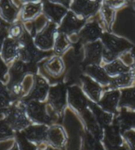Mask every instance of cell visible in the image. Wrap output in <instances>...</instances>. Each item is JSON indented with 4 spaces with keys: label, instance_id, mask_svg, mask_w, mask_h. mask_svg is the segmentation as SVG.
Wrapping results in <instances>:
<instances>
[{
    "label": "cell",
    "instance_id": "cell-1",
    "mask_svg": "<svg viewBox=\"0 0 135 150\" xmlns=\"http://www.w3.org/2000/svg\"><path fill=\"white\" fill-rule=\"evenodd\" d=\"M28 67L25 62L17 60L13 64L9 70L10 80L8 89L11 95H18L20 93V83L28 71Z\"/></svg>",
    "mask_w": 135,
    "mask_h": 150
},
{
    "label": "cell",
    "instance_id": "cell-2",
    "mask_svg": "<svg viewBox=\"0 0 135 150\" xmlns=\"http://www.w3.org/2000/svg\"><path fill=\"white\" fill-rule=\"evenodd\" d=\"M4 119L13 130L19 131L29 125L24 109L15 105H11L4 113Z\"/></svg>",
    "mask_w": 135,
    "mask_h": 150
},
{
    "label": "cell",
    "instance_id": "cell-3",
    "mask_svg": "<svg viewBox=\"0 0 135 150\" xmlns=\"http://www.w3.org/2000/svg\"><path fill=\"white\" fill-rule=\"evenodd\" d=\"M25 105L26 111L33 120L44 124L51 122L52 118L50 115H48L44 104L39 103L37 100H27Z\"/></svg>",
    "mask_w": 135,
    "mask_h": 150
},
{
    "label": "cell",
    "instance_id": "cell-4",
    "mask_svg": "<svg viewBox=\"0 0 135 150\" xmlns=\"http://www.w3.org/2000/svg\"><path fill=\"white\" fill-rule=\"evenodd\" d=\"M56 23H48L40 32L35 36L34 45L42 50H48L53 46Z\"/></svg>",
    "mask_w": 135,
    "mask_h": 150
},
{
    "label": "cell",
    "instance_id": "cell-5",
    "mask_svg": "<svg viewBox=\"0 0 135 150\" xmlns=\"http://www.w3.org/2000/svg\"><path fill=\"white\" fill-rule=\"evenodd\" d=\"M101 39L104 48L117 56L119 54L132 47V45L127 40L108 33H103Z\"/></svg>",
    "mask_w": 135,
    "mask_h": 150
},
{
    "label": "cell",
    "instance_id": "cell-6",
    "mask_svg": "<svg viewBox=\"0 0 135 150\" xmlns=\"http://www.w3.org/2000/svg\"><path fill=\"white\" fill-rule=\"evenodd\" d=\"M84 23V19H80L73 11H68L62 19L58 31L65 35H71L79 31Z\"/></svg>",
    "mask_w": 135,
    "mask_h": 150
},
{
    "label": "cell",
    "instance_id": "cell-7",
    "mask_svg": "<svg viewBox=\"0 0 135 150\" xmlns=\"http://www.w3.org/2000/svg\"><path fill=\"white\" fill-rule=\"evenodd\" d=\"M99 7V2L95 0H73L71 8L75 13L86 18L94 15Z\"/></svg>",
    "mask_w": 135,
    "mask_h": 150
},
{
    "label": "cell",
    "instance_id": "cell-8",
    "mask_svg": "<svg viewBox=\"0 0 135 150\" xmlns=\"http://www.w3.org/2000/svg\"><path fill=\"white\" fill-rule=\"evenodd\" d=\"M43 11L46 16L56 24L60 23L68 12L67 7L62 5L48 1L43 4Z\"/></svg>",
    "mask_w": 135,
    "mask_h": 150
},
{
    "label": "cell",
    "instance_id": "cell-9",
    "mask_svg": "<svg viewBox=\"0 0 135 150\" xmlns=\"http://www.w3.org/2000/svg\"><path fill=\"white\" fill-rule=\"evenodd\" d=\"M102 30L96 21L86 25L79 33V38L82 42H92L101 38Z\"/></svg>",
    "mask_w": 135,
    "mask_h": 150
},
{
    "label": "cell",
    "instance_id": "cell-10",
    "mask_svg": "<svg viewBox=\"0 0 135 150\" xmlns=\"http://www.w3.org/2000/svg\"><path fill=\"white\" fill-rule=\"evenodd\" d=\"M68 100L72 107L80 112L87 109L88 100L77 86L70 87L68 89Z\"/></svg>",
    "mask_w": 135,
    "mask_h": 150
},
{
    "label": "cell",
    "instance_id": "cell-11",
    "mask_svg": "<svg viewBox=\"0 0 135 150\" xmlns=\"http://www.w3.org/2000/svg\"><path fill=\"white\" fill-rule=\"evenodd\" d=\"M103 45L100 41L90 42L86 46L85 62L88 65L96 64L98 65L103 56Z\"/></svg>",
    "mask_w": 135,
    "mask_h": 150
},
{
    "label": "cell",
    "instance_id": "cell-12",
    "mask_svg": "<svg viewBox=\"0 0 135 150\" xmlns=\"http://www.w3.org/2000/svg\"><path fill=\"white\" fill-rule=\"evenodd\" d=\"M49 102L56 110H60L66 103V89L63 85L53 86L49 91Z\"/></svg>",
    "mask_w": 135,
    "mask_h": 150
},
{
    "label": "cell",
    "instance_id": "cell-13",
    "mask_svg": "<svg viewBox=\"0 0 135 150\" xmlns=\"http://www.w3.org/2000/svg\"><path fill=\"white\" fill-rule=\"evenodd\" d=\"M20 49L19 43L13 38H7L4 40L1 56L5 62L8 63L19 56Z\"/></svg>",
    "mask_w": 135,
    "mask_h": 150
},
{
    "label": "cell",
    "instance_id": "cell-14",
    "mask_svg": "<svg viewBox=\"0 0 135 150\" xmlns=\"http://www.w3.org/2000/svg\"><path fill=\"white\" fill-rule=\"evenodd\" d=\"M26 138L30 141L40 142L48 138V128L44 125L31 126L24 129L21 132Z\"/></svg>",
    "mask_w": 135,
    "mask_h": 150
},
{
    "label": "cell",
    "instance_id": "cell-15",
    "mask_svg": "<svg viewBox=\"0 0 135 150\" xmlns=\"http://www.w3.org/2000/svg\"><path fill=\"white\" fill-rule=\"evenodd\" d=\"M48 90L49 86L46 80L40 77L36 76L34 86L29 96L28 97V99H29V100H34L37 101L43 100L45 99Z\"/></svg>",
    "mask_w": 135,
    "mask_h": 150
},
{
    "label": "cell",
    "instance_id": "cell-16",
    "mask_svg": "<svg viewBox=\"0 0 135 150\" xmlns=\"http://www.w3.org/2000/svg\"><path fill=\"white\" fill-rule=\"evenodd\" d=\"M120 97V92L117 90L108 91L105 93L102 99L100 100L99 104L103 110L113 112L116 110Z\"/></svg>",
    "mask_w": 135,
    "mask_h": 150
},
{
    "label": "cell",
    "instance_id": "cell-17",
    "mask_svg": "<svg viewBox=\"0 0 135 150\" xmlns=\"http://www.w3.org/2000/svg\"><path fill=\"white\" fill-rule=\"evenodd\" d=\"M82 81L83 84V89L92 100L94 101H99L102 88L96 82L90 77L86 76L82 77Z\"/></svg>",
    "mask_w": 135,
    "mask_h": 150
},
{
    "label": "cell",
    "instance_id": "cell-18",
    "mask_svg": "<svg viewBox=\"0 0 135 150\" xmlns=\"http://www.w3.org/2000/svg\"><path fill=\"white\" fill-rule=\"evenodd\" d=\"M86 72L100 83L103 85L110 84L111 78L109 77V75L104 69L96 64L88 65L86 68Z\"/></svg>",
    "mask_w": 135,
    "mask_h": 150
},
{
    "label": "cell",
    "instance_id": "cell-19",
    "mask_svg": "<svg viewBox=\"0 0 135 150\" xmlns=\"http://www.w3.org/2000/svg\"><path fill=\"white\" fill-rule=\"evenodd\" d=\"M83 113V118H84L85 122L86 124L87 127L89 130L90 134L94 136V138L98 140L102 138V133L101 130L100 125L95 118L94 116L90 113V111L87 109L85 110Z\"/></svg>",
    "mask_w": 135,
    "mask_h": 150
},
{
    "label": "cell",
    "instance_id": "cell-20",
    "mask_svg": "<svg viewBox=\"0 0 135 150\" xmlns=\"http://www.w3.org/2000/svg\"><path fill=\"white\" fill-rule=\"evenodd\" d=\"M104 142L107 147L119 146L121 144V138L117 126H108L105 132Z\"/></svg>",
    "mask_w": 135,
    "mask_h": 150
},
{
    "label": "cell",
    "instance_id": "cell-21",
    "mask_svg": "<svg viewBox=\"0 0 135 150\" xmlns=\"http://www.w3.org/2000/svg\"><path fill=\"white\" fill-rule=\"evenodd\" d=\"M18 10L11 3V0H1L0 1V13L6 21H13L17 16Z\"/></svg>",
    "mask_w": 135,
    "mask_h": 150
},
{
    "label": "cell",
    "instance_id": "cell-22",
    "mask_svg": "<svg viewBox=\"0 0 135 150\" xmlns=\"http://www.w3.org/2000/svg\"><path fill=\"white\" fill-rule=\"evenodd\" d=\"M12 95L9 90L3 82L0 81V116H4V113L11 107Z\"/></svg>",
    "mask_w": 135,
    "mask_h": 150
},
{
    "label": "cell",
    "instance_id": "cell-23",
    "mask_svg": "<svg viewBox=\"0 0 135 150\" xmlns=\"http://www.w3.org/2000/svg\"><path fill=\"white\" fill-rule=\"evenodd\" d=\"M43 6L41 3L29 2L25 4L22 7V19L24 21H29L33 19L39 14Z\"/></svg>",
    "mask_w": 135,
    "mask_h": 150
},
{
    "label": "cell",
    "instance_id": "cell-24",
    "mask_svg": "<svg viewBox=\"0 0 135 150\" xmlns=\"http://www.w3.org/2000/svg\"><path fill=\"white\" fill-rule=\"evenodd\" d=\"M88 105L91 108L95 118L96 119L98 123L100 125L108 126L110 125L112 120V116L110 114L106 113L103 110L101 109L97 105L91 102L88 103Z\"/></svg>",
    "mask_w": 135,
    "mask_h": 150
},
{
    "label": "cell",
    "instance_id": "cell-25",
    "mask_svg": "<svg viewBox=\"0 0 135 150\" xmlns=\"http://www.w3.org/2000/svg\"><path fill=\"white\" fill-rule=\"evenodd\" d=\"M104 69L108 75L115 76L127 73L129 68L119 59H115L104 66Z\"/></svg>",
    "mask_w": 135,
    "mask_h": 150
},
{
    "label": "cell",
    "instance_id": "cell-26",
    "mask_svg": "<svg viewBox=\"0 0 135 150\" xmlns=\"http://www.w3.org/2000/svg\"><path fill=\"white\" fill-rule=\"evenodd\" d=\"M120 106L135 107V88H130L122 91L120 97Z\"/></svg>",
    "mask_w": 135,
    "mask_h": 150
},
{
    "label": "cell",
    "instance_id": "cell-27",
    "mask_svg": "<svg viewBox=\"0 0 135 150\" xmlns=\"http://www.w3.org/2000/svg\"><path fill=\"white\" fill-rule=\"evenodd\" d=\"M48 138L54 146L61 147L64 142L63 131L58 127H53L48 130Z\"/></svg>",
    "mask_w": 135,
    "mask_h": 150
},
{
    "label": "cell",
    "instance_id": "cell-28",
    "mask_svg": "<svg viewBox=\"0 0 135 150\" xmlns=\"http://www.w3.org/2000/svg\"><path fill=\"white\" fill-rule=\"evenodd\" d=\"M132 81V74L127 72L125 74H123L119 75L118 77L115 78L111 79L110 83L111 87L113 88L117 87H126L131 85Z\"/></svg>",
    "mask_w": 135,
    "mask_h": 150
},
{
    "label": "cell",
    "instance_id": "cell-29",
    "mask_svg": "<svg viewBox=\"0 0 135 150\" xmlns=\"http://www.w3.org/2000/svg\"><path fill=\"white\" fill-rule=\"evenodd\" d=\"M66 35L64 33H59L58 36L56 38V42L54 43V52L57 54L63 53L70 45L69 40Z\"/></svg>",
    "mask_w": 135,
    "mask_h": 150
},
{
    "label": "cell",
    "instance_id": "cell-30",
    "mask_svg": "<svg viewBox=\"0 0 135 150\" xmlns=\"http://www.w3.org/2000/svg\"><path fill=\"white\" fill-rule=\"evenodd\" d=\"M13 128L5 119H0V142L13 136Z\"/></svg>",
    "mask_w": 135,
    "mask_h": 150
},
{
    "label": "cell",
    "instance_id": "cell-31",
    "mask_svg": "<svg viewBox=\"0 0 135 150\" xmlns=\"http://www.w3.org/2000/svg\"><path fill=\"white\" fill-rule=\"evenodd\" d=\"M18 147L20 150H36V147L28 142L21 132H18L16 135Z\"/></svg>",
    "mask_w": 135,
    "mask_h": 150
},
{
    "label": "cell",
    "instance_id": "cell-32",
    "mask_svg": "<svg viewBox=\"0 0 135 150\" xmlns=\"http://www.w3.org/2000/svg\"><path fill=\"white\" fill-rule=\"evenodd\" d=\"M46 68L51 74H59L63 69V64L60 59L55 58L48 62Z\"/></svg>",
    "mask_w": 135,
    "mask_h": 150
},
{
    "label": "cell",
    "instance_id": "cell-33",
    "mask_svg": "<svg viewBox=\"0 0 135 150\" xmlns=\"http://www.w3.org/2000/svg\"><path fill=\"white\" fill-rule=\"evenodd\" d=\"M47 19L44 15H40L34 21L31 23V33L32 35H34L35 33L40 29H43L48 24Z\"/></svg>",
    "mask_w": 135,
    "mask_h": 150
},
{
    "label": "cell",
    "instance_id": "cell-34",
    "mask_svg": "<svg viewBox=\"0 0 135 150\" xmlns=\"http://www.w3.org/2000/svg\"><path fill=\"white\" fill-rule=\"evenodd\" d=\"M102 16L105 25L108 27H110L113 18V9L103 5V6L102 7Z\"/></svg>",
    "mask_w": 135,
    "mask_h": 150
},
{
    "label": "cell",
    "instance_id": "cell-35",
    "mask_svg": "<svg viewBox=\"0 0 135 150\" xmlns=\"http://www.w3.org/2000/svg\"><path fill=\"white\" fill-rule=\"evenodd\" d=\"M124 138L132 150H135V131L129 130L124 133Z\"/></svg>",
    "mask_w": 135,
    "mask_h": 150
},
{
    "label": "cell",
    "instance_id": "cell-36",
    "mask_svg": "<svg viewBox=\"0 0 135 150\" xmlns=\"http://www.w3.org/2000/svg\"><path fill=\"white\" fill-rule=\"evenodd\" d=\"M10 35L11 36L13 39L20 38L23 35V30L20 25H15L10 28L9 30Z\"/></svg>",
    "mask_w": 135,
    "mask_h": 150
},
{
    "label": "cell",
    "instance_id": "cell-37",
    "mask_svg": "<svg viewBox=\"0 0 135 150\" xmlns=\"http://www.w3.org/2000/svg\"><path fill=\"white\" fill-rule=\"evenodd\" d=\"M126 0H104V5L111 9H117L124 6Z\"/></svg>",
    "mask_w": 135,
    "mask_h": 150
},
{
    "label": "cell",
    "instance_id": "cell-38",
    "mask_svg": "<svg viewBox=\"0 0 135 150\" xmlns=\"http://www.w3.org/2000/svg\"><path fill=\"white\" fill-rule=\"evenodd\" d=\"M8 71V68L3 58L0 56V81H6V75Z\"/></svg>",
    "mask_w": 135,
    "mask_h": 150
},
{
    "label": "cell",
    "instance_id": "cell-39",
    "mask_svg": "<svg viewBox=\"0 0 135 150\" xmlns=\"http://www.w3.org/2000/svg\"><path fill=\"white\" fill-rule=\"evenodd\" d=\"M49 1L53 2V3L61 4L67 8V7H69L70 2H71V0H49Z\"/></svg>",
    "mask_w": 135,
    "mask_h": 150
},
{
    "label": "cell",
    "instance_id": "cell-40",
    "mask_svg": "<svg viewBox=\"0 0 135 150\" xmlns=\"http://www.w3.org/2000/svg\"><path fill=\"white\" fill-rule=\"evenodd\" d=\"M5 36H6V31H5L4 29L0 30V52L1 51L2 47H3Z\"/></svg>",
    "mask_w": 135,
    "mask_h": 150
},
{
    "label": "cell",
    "instance_id": "cell-41",
    "mask_svg": "<svg viewBox=\"0 0 135 150\" xmlns=\"http://www.w3.org/2000/svg\"><path fill=\"white\" fill-rule=\"evenodd\" d=\"M92 150H104V149H103L102 145H101L99 142H97V143L96 144Z\"/></svg>",
    "mask_w": 135,
    "mask_h": 150
},
{
    "label": "cell",
    "instance_id": "cell-42",
    "mask_svg": "<svg viewBox=\"0 0 135 150\" xmlns=\"http://www.w3.org/2000/svg\"><path fill=\"white\" fill-rule=\"evenodd\" d=\"M108 150H125L123 147L119 146H116V147H107Z\"/></svg>",
    "mask_w": 135,
    "mask_h": 150
},
{
    "label": "cell",
    "instance_id": "cell-43",
    "mask_svg": "<svg viewBox=\"0 0 135 150\" xmlns=\"http://www.w3.org/2000/svg\"><path fill=\"white\" fill-rule=\"evenodd\" d=\"M10 150H20L19 147H18V146L17 144H15V146L12 147V148L10 149Z\"/></svg>",
    "mask_w": 135,
    "mask_h": 150
},
{
    "label": "cell",
    "instance_id": "cell-44",
    "mask_svg": "<svg viewBox=\"0 0 135 150\" xmlns=\"http://www.w3.org/2000/svg\"><path fill=\"white\" fill-rule=\"evenodd\" d=\"M24 1H31V2H32V1H36V0H24Z\"/></svg>",
    "mask_w": 135,
    "mask_h": 150
},
{
    "label": "cell",
    "instance_id": "cell-45",
    "mask_svg": "<svg viewBox=\"0 0 135 150\" xmlns=\"http://www.w3.org/2000/svg\"><path fill=\"white\" fill-rule=\"evenodd\" d=\"M46 150H55V149H51V148H48V149H46Z\"/></svg>",
    "mask_w": 135,
    "mask_h": 150
},
{
    "label": "cell",
    "instance_id": "cell-46",
    "mask_svg": "<svg viewBox=\"0 0 135 150\" xmlns=\"http://www.w3.org/2000/svg\"><path fill=\"white\" fill-rule=\"evenodd\" d=\"M95 1H97L99 2V1H101V0H95Z\"/></svg>",
    "mask_w": 135,
    "mask_h": 150
},
{
    "label": "cell",
    "instance_id": "cell-47",
    "mask_svg": "<svg viewBox=\"0 0 135 150\" xmlns=\"http://www.w3.org/2000/svg\"><path fill=\"white\" fill-rule=\"evenodd\" d=\"M134 119H135V117H134ZM134 124H135V123H134Z\"/></svg>",
    "mask_w": 135,
    "mask_h": 150
}]
</instances>
